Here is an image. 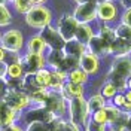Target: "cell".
I'll use <instances>...</instances> for the list:
<instances>
[{
    "label": "cell",
    "instance_id": "cell-1",
    "mask_svg": "<svg viewBox=\"0 0 131 131\" xmlns=\"http://www.w3.org/2000/svg\"><path fill=\"white\" fill-rule=\"evenodd\" d=\"M51 21H52V12L43 5H36L25 14V23L33 28L43 30L45 27L51 25Z\"/></svg>",
    "mask_w": 131,
    "mask_h": 131
},
{
    "label": "cell",
    "instance_id": "cell-24",
    "mask_svg": "<svg viewBox=\"0 0 131 131\" xmlns=\"http://www.w3.org/2000/svg\"><path fill=\"white\" fill-rule=\"evenodd\" d=\"M118 94V88H116V85H115L113 82H106L104 83V86H103V90H101V95L104 98H113L115 95Z\"/></svg>",
    "mask_w": 131,
    "mask_h": 131
},
{
    "label": "cell",
    "instance_id": "cell-4",
    "mask_svg": "<svg viewBox=\"0 0 131 131\" xmlns=\"http://www.w3.org/2000/svg\"><path fill=\"white\" fill-rule=\"evenodd\" d=\"M118 6L113 0H100L97 3V18L103 24H112L118 19Z\"/></svg>",
    "mask_w": 131,
    "mask_h": 131
},
{
    "label": "cell",
    "instance_id": "cell-28",
    "mask_svg": "<svg viewBox=\"0 0 131 131\" xmlns=\"http://www.w3.org/2000/svg\"><path fill=\"white\" fill-rule=\"evenodd\" d=\"M28 131H46V127L42 121H34V122L30 125Z\"/></svg>",
    "mask_w": 131,
    "mask_h": 131
},
{
    "label": "cell",
    "instance_id": "cell-36",
    "mask_svg": "<svg viewBox=\"0 0 131 131\" xmlns=\"http://www.w3.org/2000/svg\"><path fill=\"white\" fill-rule=\"evenodd\" d=\"M122 109H125L127 112H131V103H130V101H125V103H124V106H122Z\"/></svg>",
    "mask_w": 131,
    "mask_h": 131
},
{
    "label": "cell",
    "instance_id": "cell-12",
    "mask_svg": "<svg viewBox=\"0 0 131 131\" xmlns=\"http://www.w3.org/2000/svg\"><path fill=\"white\" fill-rule=\"evenodd\" d=\"M60 92L63 94L64 98L72 100V98H74V97H82L83 92H85V90H83V85H81V83H73V82L67 81Z\"/></svg>",
    "mask_w": 131,
    "mask_h": 131
},
{
    "label": "cell",
    "instance_id": "cell-3",
    "mask_svg": "<svg viewBox=\"0 0 131 131\" xmlns=\"http://www.w3.org/2000/svg\"><path fill=\"white\" fill-rule=\"evenodd\" d=\"M97 3L98 2H82L78 5L73 16L79 24H90L97 19Z\"/></svg>",
    "mask_w": 131,
    "mask_h": 131
},
{
    "label": "cell",
    "instance_id": "cell-19",
    "mask_svg": "<svg viewBox=\"0 0 131 131\" xmlns=\"http://www.w3.org/2000/svg\"><path fill=\"white\" fill-rule=\"evenodd\" d=\"M88 107H90L91 113L95 112V110H100V109H104L106 107V98L103 97L101 94H94L88 100Z\"/></svg>",
    "mask_w": 131,
    "mask_h": 131
},
{
    "label": "cell",
    "instance_id": "cell-21",
    "mask_svg": "<svg viewBox=\"0 0 131 131\" xmlns=\"http://www.w3.org/2000/svg\"><path fill=\"white\" fill-rule=\"evenodd\" d=\"M24 74V69L21 63H10L8 64V76L10 79H21V76Z\"/></svg>",
    "mask_w": 131,
    "mask_h": 131
},
{
    "label": "cell",
    "instance_id": "cell-31",
    "mask_svg": "<svg viewBox=\"0 0 131 131\" xmlns=\"http://www.w3.org/2000/svg\"><path fill=\"white\" fill-rule=\"evenodd\" d=\"M5 74H8V64L5 61H0V79H3Z\"/></svg>",
    "mask_w": 131,
    "mask_h": 131
},
{
    "label": "cell",
    "instance_id": "cell-2",
    "mask_svg": "<svg viewBox=\"0 0 131 131\" xmlns=\"http://www.w3.org/2000/svg\"><path fill=\"white\" fill-rule=\"evenodd\" d=\"M91 110L88 107V101L82 97H74L70 100V119L72 122L79 125H86L88 122V116Z\"/></svg>",
    "mask_w": 131,
    "mask_h": 131
},
{
    "label": "cell",
    "instance_id": "cell-42",
    "mask_svg": "<svg viewBox=\"0 0 131 131\" xmlns=\"http://www.w3.org/2000/svg\"><path fill=\"white\" fill-rule=\"evenodd\" d=\"M0 40H2V34H0Z\"/></svg>",
    "mask_w": 131,
    "mask_h": 131
},
{
    "label": "cell",
    "instance_id": "cell-35",
    "mask_svg": "<svg viewBox=\"0 0 131 131\" xmlns=\"http://www.w3.org/2000/svg\"><path fill=\"white\" fill-rule=\"evenodd\" d=\"M5 131H21L18 127H15V125H9V127H6L5 128Z\"/></svg>",
    "mask_w": 131,
    "mask_h": 131
},
{
    "label": "cell",
    "instance_id": "cell-22",
    "mask_svg": "<svg viewBox=\"0 0 131 131\" xmlns=\"http://www.w3.org/2000/svg\"><path fill=\"white\" fill-rule=\"evenodd\" d=\"M104 110H106V115H107V124H112L115 121H118L121 118V115H122V112L119 110V107H116L115 104L106 106Z\"/></svg>",
    "mask_w": 131,
    "mask_h": 131
},
{
    "label": "cell",
    "instance_id": "cell-17",
    "mask_svg": "<svg viewBox=\"0 0 131 131\" xmlns=\"http://www.w3.org/2000/svg\"><path fill=\"white\" fill-rule=\"evenodd\" d=\"M88 76L90 74L86 73L85 70H82L81 67H76L73 70H70L69 73H67V81L69 82H73V83H86L88 82Z\"/></svg>",
    "mask_w": 131,
    "mask_h": 131
},
{
    "label": "cell",
    "instance_id": "cell-29",
    "mask_svg": "<svg viewBox=\"0 0 131 131\" xmlns=\"http://www.w3.org/2000/svg\"><path fill=\"white\" fill-rule=\"evenodd\" d=\"M112 100H113V104L116 107H122L124 103L127 101V100H125V94H116Z\"/></svg>",
    "mask_w": 131,
    "mask_h": 131
},
{
    "label": "cell",
    "instance_id": "cell-39",
    "mask_svg": "<svg viewBox=\"0 0 131 131\" xmlns=\"http://www.w3.org/2000/svg\"><path fill=\"white\" fill-rule=\"evenodd\" d=\"M31 2H33V5L36 6V5H43V3H45L46 0H31Z\"/></svg>",
    "mask_w": 131,
    "mask_h": 131
},
{
    "label": "cell",
    "instance_id": "cell-25",
    "mask_svg": "<svg viewBox=\"0 0 131 131\" xmlns=\"http://www.w3.org/2000/svg\"><path fill=\"white\" fill-rule=\"evenodd\" d=\"M10 12H9V9L5 6V3H0V27H3V25H8L10 23Z\"/></svg>",
    "mask_w": 131,
    "mask_h": 131
},
{
    "label": "cell",
    "instance_id": "cell-5",
    "mask_svg": "<svg viewBox=\"0 0 131 131\" xmlns=\"http://www.w3.org/2000/svg\"><path fill=\"white\" fill-rule=\"evenodd\" d=\"M78 25H79V23H78V19H76L73 15L66 14V15H63L58 19L57 30L60 31V34L63 36V39H64L66 42H69V40H72V39H74Z\"/></svg>",
    "mask_w": 131,
    "mask_h": 131
},
{
    "label": "cell",
    "instance_id": "cell-33",
    "mask_svg": "<svg viewBox=\"0 0 131 131\" xmlns=\"http://www.w3.org/2000/svg\"><path fill=\"white\" fill-rule=\"evenodd\" d=\"M6 82L3 81V79H0V97H5L6 95Z\"/></svg>",
    "mask_w": 131,
    "mask_h": 131
},
{
    "label": "cell",
    "instance_id": "cell-8",
    "mask_svg": "<svg viewBox=\"0 0 131 131\" xmlns=\"http://www.w3.org/2000/svg\"><path fill=\"white\" fill-rule=\"evenodd\" d=\"M79 67L82 70H85L88 74H95L100 70V57L91 51H86L79 58Z\"/></svg>",
    "mask_w": 131,
    "mask_h": 131
},
{
    "label": "cell",
    "instance_id": "cell-7",
    "mask_svg": "<svg viewBox=\"0 0 131 131\" xmlns=\"http://www.w3.org/2000/svg\"><path fill=\"white\" fill-rule=\"evenodd\" d=\"M40 36L43 37V40L46 42L51 49H64V45H66V40L63 39V36L60 34L57 28H54L52 25H48L42 30Z\"/></svg>",
    "mask_w": 131,
    "mask_h": 131
},
{
    "label": "cell",
    "instance_id": "cell-26",
    "mask_svg": "<svg viewBox=\"0 0 131 131\" xmlns=\"http://www.w3.org/2000/svg\"><path fill=\"white\" fill-rule=\"evenodd\" d=\"M91 119L95 121V122H100V124H107L106 110H104V109H100V110L92 112V113H91Z\"/></svg>",
    "mask_w": 131,
    "mask_h": 131
},
{
    "label": "cell",
    "instance_id": "cell-15",
    "mask_svg": "<svg viewBox=\"0 0 131 131\" xmlns=\"http://www.w3.org/2000/svg\"><path fill=\"white\" fill-rule=\"evenodd\" d=\"M66 79H67V73L64 70L55 69L51 73V85H49V88H52L54 91H61V88L64 86V83H66Z\"/></svg>",
    "mask_w": 131,
    "mask_h": 131
},
{
    "label": "cell",
    "instance_id": "cell-34",
    "mask_svg": "<svg viewBox=\"0 0 131 131\" xmlns=\"http://www.w3.org/2000/svg\"><path fill=\"white\" fill-rule=\"evenodd\" d=\"M5 57H6V49L0 46V61H5Z\"/></svg>",
    "mask_w": 131,
    "mask_h": 131
},
{
    "label": "cell",
    "instance_id": "cell-41",
    "mask_svg": "<svg viewBox=\"0 0 131 131\" xmlns=\"http://www.w3.org/2000/svg\"><path fill=\"white\" fill-rule=\"evenodd\" d=\"M5 2H6V0H0V3H5Z\"/></svg>",
    "mask_w": 131,
    "mask_h": 131
},
{
    "label": "cell",
    "instance_id": "cell-11",
    "mask_svg": "<svg viewBox=\"0 0 131 131\" xmlns=\"http://www.w3.org/2000/svg\"><path fill=\"white\" fill-rule=\"evenodd\" d=\"M64 54L67 55V57H73V58H79L88 51V48L85 46V45H82L81 42H78L76 39H72V40H69V42H66V45H64Z\"/></svg>",
    "mask_w": 131,
    "mask_h": 131
},
{
    "label": "cell",
    "instance_id": "cell-32",
    "mask_svg": "<svg viewBox=\"0 0 131 131\" xmlns=\"http://www.w3.org/2000/svg\"><path fill=\"white\" fill-rule=\"evenodd\" d=\"M64 131H79V128H78L76 124H73L70 121V122H66V130Z\"/></svg>",
    "mask_w": 131,
    "mask_h": 131
},
{
    "label": "cell",
    "instance_id": "cell-38",
    "mask_svg": "<svg viewBox=\"0 0 131 131\" xmlns=\"http://www.w3.org/2000/svg\"><path fill=\"white\" fill-rule=\"evenodd\" d=\"M127 130L131 131V112L128 113V121H127Z\"/></svg>",
    "mask_w": 131,
    "mask_h": 131
},
{
    "label": "cell",
    "instance_id": "cell-27",
    "mask_svg": "<svg viewBox=\"0 0 131 131\" xmlns=\"http://www.w3.org/2000/svg\"><path fill=\"white\" fill-rule=\"evenodd\" d=\"M107 124H100L91 119L90 122H86V131H106Z\"/></svg>",
    "mask_w": 131,
    "mask_h": 131
},
{
    "label": "cell",
    "instance_id": "cell-13",
    "mask_svg": "<svg viewBox=\"0 0 131 131\" xmlns=\"http://www.w3.org/2000/svg\"><path fill=\"white\" fill-rule=\"evenodd\" d=\"M15 112L16 110H14L6 101H0V127L6 128L9 125H12L14 118H15Z\"/></svg>",
    "mask_w": 131,
    "mask_h": 131
},
{
    "label": "cell",
    "instance_id": "cell-37",
    "mask_svg": "<svg viewBox=\"0 0 131 131\" xmlns=\"http://www.w3.org/2000/svg\"><path fill=\"white\" fill-rule=\"evenodd\" d=\"M125 100L131 103V90H127V92H125Z\"/></svg>",
    "mask_w": 131,
    "mask_h": 131
},
{
    "label": "cell",
    "instance_id": "cell-30",
    "mask_svg": "<svg viewBox=\"0 0 131 131\" xmlns=\"http://www.w3.org/2000/svg\"><path fill=\"white\" fill-rule=\"evenodd\" d=\"M121 23H125V24L131 25V9H125L122 12V16H121Z\"/></svg>",
    "mask_w": 131,
    "mask_h": 131
},
{
    "label": "cell",
    "instance_id": "cell-10",
    "mask_svg": "<svg viewBox=\"0 0 131 131\" xmlns=\"http://www.w3.org/2000/svg\"><path fill=\"white\" fill-rule=\"evenodd\" d=\"M19 63L23 66V69H24L25 73H36L37 70H40L43 69V66H45V60L42 55L39 54H27L23 60H19Z\"/></svg>",
    "mask_w": 131,
    "mask_h": 131
},
{
    "label": "cell",
    "instance_id": "cell-18",
    "mask_svg": "<svg viewBox=\"0 0 131 131\" xmlns=\"http://www.w3.org/2000/svg\"><path fill=\"white\" fill-rule=\"evenodd\" d=\"M115 34L116 39H121L125 42H131V25L125 24V23H119L115 27Z\"/></svg>",
    "mask_w": 131,
    "mask_h": 131
},
{
    "label": "cell",
    "instance_id": "cell-14",
    "mask_svg": "<svg viewBox=\"0 0 131 131\" xmlns=\"http://www.w3.org/2000/svg\"><path fill=\"white\" fill-rule=\"evenodd\" d=\"M92 37H94V33H92V28H91L90 24L78 25V30H76V34H74V39L78 42H81L82 45L88 46V43L91 42Z\"/></svg>",
    "mask_w": 131,
    "mask_h": 131
},
{
    "label": "cell",
    "instance_id": "cell-16",
    "mask_svg": "<svg viewBox=\"0 0 131 131\" xmlns=\"http://www.w3.org/2000/svg\"><path fill=\"white\" fill-rule=\"evenodd\" d=\"M46 46L48 45H46V42L43 40V37H42L40 34L39 36H33L31 39L28 40V45H27L30 54H39V55L43 54V51H45Z\"/></svg>",
    "mask_w": 131,
    "mask_h": 131
},
{
    "label": "cell",
    "instance_id": "cell-23",
    "mask_svg": "<svg viewBox=\"0 0 131 131\" xmlns=\"http://www.w3.org/2000/svg\"><path fill=\"white\" fill-rule=\"evenodd\" d=\"M12 3H14V6H15L16 12H19V14H27V12L34 6L31 0H14Z\"/></svg>",
    "mask_w": 131,
    "mask_h": 131
},
{
    "label": "cell",
    "instance_id": "cell-20",
    "mask_svg": "<svg viewBox=\"0 0 131 131\" xmlns=\"http://www.w3.org/2000/svg\"><path fill=\"white\" fill-rule=\"evenodd\" d=\"M51 73L52 72H49L46 69H40V70H37L34 73L36 81H37V83L40 85L42 88H49V85H51Z\"/></svg>",
    "mask_w": 131,
    "mask_h": 131
},
{
    "label": "cell",
    "instance_id": "cell-6",
    "mask_svg": "<svg viewBox=\"0 0 131 131\" xmlns=\"http://www.w3.org/2000/svg\"><path fill=\"white\" fill-rule=\"evenodd\" d=\"M2 46L9 51V52H18L19 49L23 48V43H24V37H23V33L16 28L8 30L2 36Z\"/></svg>",
    "mask_w": 131,
    "mask_h": 131
},
{
    "label": "cell",
    "instance_id": "cell-40",
    "mask_svg": "<svg viewBox=\"0 0 131 131\" xmlns=\"http://www.w3.org/2000/svg\"><path fill=\"white\" fill-rule=\"evenodd\" d=\"M127 90H131V76L127 79Z\"/></svg>",
    "mask_w": 131,
    "mask_h": 131
},
{
    "label": "cell",
    "instance_id": "cell-9",
    "mask_svg": "<svg viewBox=\"0 0 131 131\" xmlns=\"http://www.w3.org/2000/svg\"><path fill=\"white\" fill-rule=\"evenodd\" d=\"M3 101H6L14 110H21L30 103V97L24 92H21V91L9 90V92H6V95H5Z\"/></svg>",
    "mask_w": 131,
    "mask_h": 131
}]
</instances>
